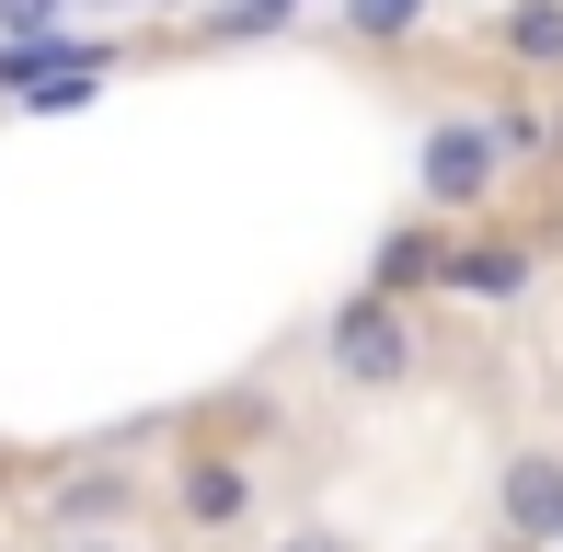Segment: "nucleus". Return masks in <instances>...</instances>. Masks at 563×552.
I'll list each match as a JSON object with an SVG mask.
<instances>
[{
  "label": "nucleus",
  "instance_id": "1",
  "mask_svg": "<svg viewBox=\"0 0 563 552\" xmlns=\"http://www.w3.org/2000/svg\"><path fill=\"white\" fill-rule=\"evenodd\" d=\"M322 368H334L345 391H402V380L426 368V345H415V311H402V299H379V288L334 299V322H322Z\"/></svg>",
  "mask_w": 563,
  "mask_h": 552
},
{
  "label": "nucleus",
  "instance_id": "2",
  "mask_svg": "<svg viewBox=\"0 0 563 552\" xmlns=\"http://www.w3.org/2000/svg\"><path fill=\"white\" fill-rule=\"evenodd\" d=\"M495 530H506V552H563V449L552 438L495 461Z\"/></svg>",
  "mask_w": 563,
  "mask_h": 552
},
{
  "label": "nucleus",
  "instance_id": "3",
  "mask_svg": "<svg viewBox=\"0 0 563 552\" xmlns=\"http://www.w3.org/2000/svg\"><path fill=\"white\" fill-rule=\"evenodd\" d=\"M495 185H506L495 128H483V115H438L426 150H415V196H426V208H483Z\"/></svg>",
  "mask_w": 563,
  "mask_h": 552
},
{
  "label": "nucleus",
  "instance_id": "4",
  "mask_svg": "<svg viewBox=\"0 0 563 552\" xmlns=\"http://www.w3.org/2000/svg\"><path fill=\"white\" fill-rule=\"evenodd\" d=\"M529 276H541V254H529V242L483 231V242H449L438 288H449V299H483V311H518V299H529Z\"/></svg>",
  "mask_w": 563,
  "mask_h": 552
},
{
  "label": "nucleus",
  "instance_id": "5",
  "mask_svg": "<svg viewBox=\"0 0 563 552\" xmlns=\"http://www.w3.org/2000/svg\"><path fill=\"white\" fill-rule=\"evenodd\" d=\"M173 507H185V530H242L253 518V461H230V449L173 461Z\"/></svg>",
  "mask_w": 563,
  "mask_h": 552
},
{
  "label": "nucleus",
  "instance_id": "6",
  "mask_svg": "<svg viewBox=\"0 0 563 552\" xmlns=\"http://www.w3.org/2000/svg\"><path fill=\"white\" fill-rule=\"evenodd\" d=\"M483 35H495L506 69H563V0H495Z\"/></svg>",
  "mask_w": 563,
  "mask_h": 552
},
{
  "label": "nucleus",
  "instance_id": "7",
  "mask_svg": "<svg viewBox=\"0 0 563 552\" xmlns=\"http://www.w3.org/2000/svg\"><path fill=\"white\" fill-rule=\"evenodd\" d=\"M438 265H449V242L426 231V219H402V231L379 242V265H368V288H379V299H415V288H438Z\"/></svg>",
  "mask_w": 563,
  "mask_h": 552
},
{
  "label": "nucleus",
  "instance_id": "8",
  "mask_svg": "<svg viewBox=\"0 0 563 552\" xmlns=\"http://www.w3.org/2000/svg\"><path fill=\"white\" fill-rule=\"evenodd\" d=\"M46 507H58L69 530H104V518H126V507H139V484H126V472L104 461V472H69V484L46 495Z\"/></svg>",
  "mask_w": 563,
  "mask_h": 552
},
{
  "label": "nucleus",
  "instance_id": "9",
  "mask_svg": "<svg viewBox=\"0 0 563 552\" xmlns=\"http://www.w3.org/2000/svg\"><path fill=\"white\" fill-rule=\"evenodd\" d=\"M334 12H345V35H356V46H402L426 12H438V0H334Z\"/></svg>",
  "mask_w": 563,
  "mask_h": 552
},
{
  "label": "nucleus",
  "instance_id": "10",
  "mask_svg": "<svg viewBox=\"0 0 563 552\" xmlns=\"http://www.w3.org/2000/svg\"><path fill=\"white\" fill-rule=\"evenodd\" d=\"M299 12H311V0H219V12H208V35H288Z\"/></svg>",
  "mask_w": 563,
  "mask_h": 552
},
{
  "label": "nucleus",
  "instance_id": "11",
  "mask_svg": "<svg viewBox=\"0 0 563 552\" xmlns=\"http://www.w3.org/2000/svg\"><path fill=\"white\" fill-rule=\"evenodd\" d=\"M69 12H81V0H0V46H23V35H69Z\"/></svg>",
  "mask_w": 563,
  "mask_h": 552
},
{
  "label": "nucleus",
  "instance_id": "12",
  "mask_svg": "<svg viewBox=\"0 0 563 552\" xmlns=\"http://www.w3.org/2000/svg\"><path fill=\"white\" fill-rule=\"evenodd\" d=\"M483 128H495V150H506V162H541V104H495V115H483Z\"/></svg>",
  "mask_w": 563,
  "mask_h": 552
},
{
  "label": "nucleus",
  "instance_id": "13",
  "mask_svg": "<svg viewBox=\"0 0 563 552\" xmlns=\"http://www.w3.org/2000/svg\"><path fill=\"white\" fill-rule=\"evenodd\" d=\"M276 552H356V541H345V530H288Z\"/></svg>",
  "mask_w": 563,
  "mask_h": 552
},
{
  "label": "nucleus",
  "instance_id": "14",
  "mask_svg": "<svg viewBox=\"0 0 563 552\" xmlns=\"http://www.w3.org/2000/svg\"><path fill=\"white\" fill-rule=\"evenodd\" d=\"M69 552H126V541H69Z\"/></svg>",
  "mask_w": 563,
  "mask_h": 552
},
{
  "label": "nucleus",
  "instance_id": "15",
  "mask_svg": "<svg viewBox=\"0 0 563 552\" xmlns=\"http://www.w3.org/2000/svg\"><path fill=\"white\" fill-rule=\"evenodd\" d=\"M472 12H495V0H472Z\"/></svg>",
  "mask_w": 563,
  "mask_h": 552
}]
</instances>
